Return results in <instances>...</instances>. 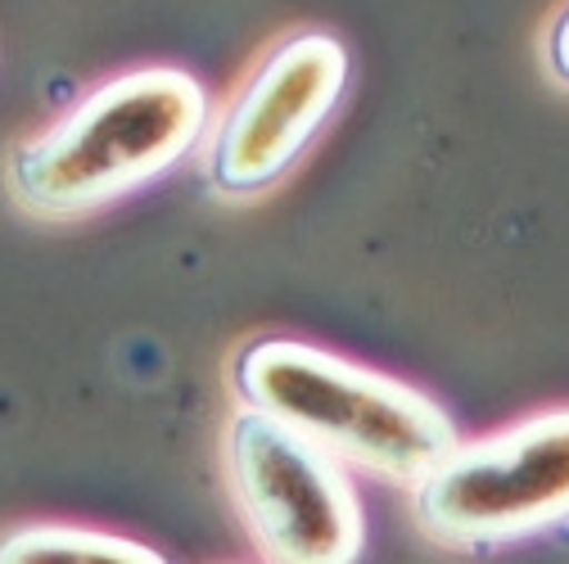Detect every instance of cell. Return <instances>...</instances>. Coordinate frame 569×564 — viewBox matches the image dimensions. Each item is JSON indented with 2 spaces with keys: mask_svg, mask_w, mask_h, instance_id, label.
Masks as SVG:
<instances>
[{
  "mask_svg": "<svg viewBox=\"0 0 569 564\" xmlns=\"http://www.w3.org/2000/svg\"><path fill=\"white\" fill-rule=\"evenodd\" d=\"M208 118V91L186 68H127L19 140L6 163L10 194L46 222L100 213L172 172L203 140Z\"/></svg>",
  "mask_w": 569,
  "mask_h": 564,
  "instance_id": "obj_1",
  "label": "cell"
},
{
  "mask_svg": "<svg viewBox=\"0 0 569 564\" xmlns=\"http://www.w3.org/2000/svg\"><path fill=\"white\" fill-rule=\"evenodd\" d=\"M231 380L240 402L385 483L411 487L457 443L452 415L430 393L308 339H253Z\"/></svg>",
  "mask_w": 569,
  "mask_h": 564,
  "instance_id": "obj_2",
  "label": "cell"
},
{
  "mask_svg": "<svg viewBox=\"0 0 569 564\" xmlns=\"http://www.w3.org/2000/svg\"><path fill=\"white\" fill-rule=\"evenodd\" d=\"M411 515L439 546H507L569 520V406L452 443L411 483Z\"/></svg>",
  "mask_w": 569,
  "mask_h": 564,
  "instance_id": "obj_3",
  "label": "cell"
},
{
  "mask_svg": "<svg viewBox=\"0 0 569 564\" xmlns=\"http://www.w3.org/2000/svg\"><path fill=\"white\" fill-rule=\"evenodd\" d=\"M231 502L267 564H358L367 511L348 465L240 402L222 434Z\"/></svg>",
  "mask_w": 569,
  "mask_h": 564,
  "instance_id": "obj_4",
  "label": "cell"
},
{
  "mask_svg": "<svg viewBox=\"0 0 569 564\" xmlns=\"http://www.w3.org/2000/svg\"><path fill=\"white\" fill-rule=\"evenodd\" d=\"M348 91V46L299 28L271 41L203 131L208 185L227 199L267 194L295 172Z\"/></svg>",
  "mask_w": 569,
  "mask_h": 564,
  "instance_id": "obj_5",
  "label": "cell"
},
{
  "mask_svg": "<svg viewBox=\"0 0 569 564\" xmlns=\"http://www.w3.org/2000/svg\"><path fill=\"white\" fill-rule=\"evenodd\" d=\"M0 564H168V555L104 528L19 524L0 533Z\"/></svg>",
  "mask_w": 569,
  "mask_h": 564,
  "instance_id": "obj_6",
  "label": "cell"
},
{
  "mask_svg": "<svg viewBox=\"0 0 569 564\" xmlns=\"http://www.w3.org/2000/svg\"><path fill=\"white\" fill-rule=\"evenodd\" d=\"M547 59H551V73L560 82H569V10L556 19V28L547 37Z\"/></svg>",
  "mask_w": 569,
  "mask_h": 564,
  "instance_id": "obj_7",
  "label": "cell"
}]
</instances>
